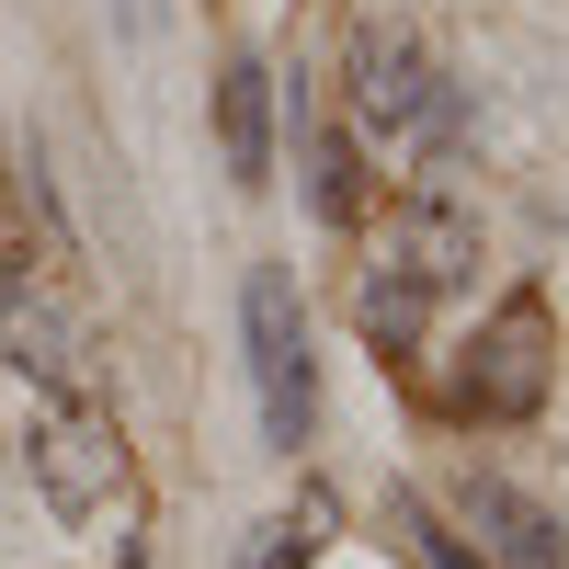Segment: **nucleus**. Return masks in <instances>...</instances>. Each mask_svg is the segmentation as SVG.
<instances>
[{
	"instance_id": "1",
	"label": "nucleus",
	"mask_w": 569,
	"mask_h": 569,
	"mask_svg": "<svg viewBox=\"0 0 569 569\" xmlns=\"http://www.w3.org/2000/svg\"><path fill=\"white\" fill-rule=\"evenodd\" d=\"M342 114L365 149H399V160H456L467 149V91L445 80V58L421 34H388V23H365L342 46Z\"/></svg>"
},
{
	"instance_id": "2",
	"label": "nucleus",
	"mask_w": 569,
	"mask_h": 569,
	"mask_svg": "<svg viewBox=\"0 0 569 569\" xmlns=\"http://www.w3.org/2000/svg\"><path fill=\"white\" fill-rule=\"evenodd\" d=\"M240 353H251L262 445L297 456L319 433V353H308V308H297V273H284V262H251L240 273Z\"/></svg>"
},
{
	"instance_id": "3",
	"label": "nucleus",
	"mask_w": 569,
	"mask_h": 569,
	"mask_svg": "<svg viewBox=\"0 0 569 569\" xmlns=\"http://www.w3.org/2000/svg\"><path fill=\"white\" fill-rule=\"evenodd\" d=\"M558 388V330H547V297H501V319L467 342L456 365V410L467 421H536Z\"/></svg>"
},
{
	"instance_id": "4",
	"label": "nucleus",
	"mask_w": 569,
	"mask_h": 569,
	"mask_svg": "<svg viewBox=\"0 0 569 569\" xmlns=\"http://www.w3.org/2000/svg\"><path fill=\"white\" fill-rule=\"evenodd\" d=\"M23 467H34V490H46L58 525H91V512H114V490H126V433H114L103 399H46Z\"/></svg>"
},
{
	"instance_id": "5",
	"label": "nucleus",
	"mask_w": 569,
	"mask_h": 569,
	"mask_svg": "<svg viewBox=\"0 0 569 569\" xmlns=\"http://www.w3.org/2000/svg\"><path fill=\"white\" fill-rule=\"evenodd\" d=\"M376 262H388L399 284H421V297H456V284H479V217H467L445 182H421V194L388 217V240H376Z\"/></svg>"
},
{
	"instance_id": "6",
	"label": "nucleus",
	"mask_w": 569,
	"mask_h": 569,
	"mask_svg": "<svg viewBox=\"0 0 569 569\" xmlns=\"http://www.w3.org/2000/svg\"><path fill=\"white\" fill-rule=\"evenodd\" d=\"M456 512H467V536L490 547V569H569V525L536 501V490H512V479H467L456 490Z\"/></svg>"
},
{
	"instance_id": "7",
	"label": "nucleus",
	"mask_w": 569,
	"mask_h": 569,
	"mask_svg": "<svg viewBox=\"0 0 569 569\" xmlns=\"http://www.w3.org/2000/svg\"><path fill=\"white\" fill-rule=\"evenodd\" d=\"M217 149H228V182H240V194L273 182V69L262 58H228V80H217Z\"/></svg>"
},
{
	"instance_id": "8",
	"label": "nucleus",
	"mask_w": 569,
	"mask_h": 569,
	"mask_svg": "<svg viewBox=\"0 0 569 569\" xmlns=\"http://www.w3.org/2000/svg\"><path fill=\"white\" fill-rule=\"evenodd\" d=\"M353 319H365V342L376 353H421V319H433V297H421V284H399L388 262H365V284H353Z\"/></svg>"
},
{
	"instance_id": "9",
	"label": "nucleus",
	"mask_w": 569,
	"mask_h": 569,
	"mask_svg": "<svg viewBox=\"0 0 569 569\" xmlns=\"http://www.w3.org/2000/svg\"><path fill=\"white\" fill-rule=\"evenodd\" d=\"M297 126H308V114H297ZM308 194H319L330 228L365 217V137H353V126H308Z\"/></svg>"
},
{
	"instance_id": "10",
	"label": "nucleus",
	"mask_w": 569,
	"mask_h": 569,
	"mask_svg": "<svg viewBox=\"0 0 569 569\" xmlns=\"http://www.w3.org/2000/svg\"><path fill=\"white\" fill-rule=\"evenodd\" d=\"M330 536V501H297V512H273V525L251 536V569H308Z\"/></svg>"
},
{
	"instance_id": "11",
	"label": "nucleus",
	"mask_w": 569,
	"mask_h": 569,
	"mask_svg": "<svg viewBox=\"0 0 569 569\" xmlns=\"http://www.w3.org/2000/svg\"><path fill=\"white\" fill-rule=\"evenodd\" d=\"M399 525L421 536V569H490V558H479V547H467V536L445 525V512H433V501H410V490H399Z\"/></svg>"
},
{
	"instance_id": "12",
	"label": "nucleus",
	"mask_w": 569,
	"mask_h": 569,
	"mask_svg": "<svg viewBox=\"0 0 569 569\" xmlns=\"http://www.w3.org/2000/svg\"><path fill=\"white\" fill-rule=\"evenodd\" d=\"M126 569H149V558H137V547H126Z\"/></svg>"
}]
</instances>
